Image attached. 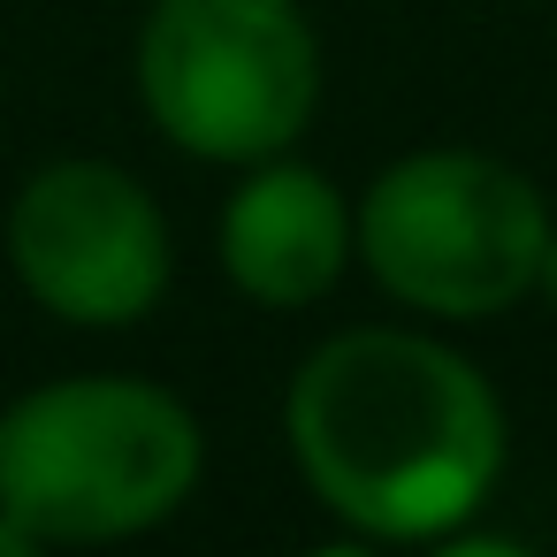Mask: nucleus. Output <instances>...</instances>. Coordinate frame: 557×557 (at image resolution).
<instances>
[{"mask_svg":"<svg viewBox=\"0 0 557 557\" xmlns=\"http://www.w3.org/2000/svg\"><path fill=\"white\" fill-rule=\"evenodd\" d=\"M542 298H549V313H557V230H549V252H542V283H534Z\"/></svg>","mask_w":557,"mask_h":557,"instance_id":"nucleus-9","label":"nucleus"},{"mask_svg":"<svg viewBox=\"0 0 557 557\" xmlns=\"http://www.w3.org/2000/svg\"><path fill=\"white\" fill-rule=\"evenodd\" d=\"M428 557H534L527 542H511V534H443V542H428Z\"/></svg>","mask_w":557,"mask_h":557,"instance_id":"nucleus-7","label":"nucleus"},{"mask_svg":"<svg viewBox=\"0 0 557 557\" xmlns=\"http://www.w3.org/2000/svg\"><path fill=\"white\" fill-rule=\"evenodd\" d=\"M0 92H9V70H0Z\"/></svg>","mask_w":557,"mask_h":557,"instance_id":"nucleus-11","label":"nucleus"},{"mask_svg":"<svg viewBox=\"0 0 557 557\" xmlns=\"http://www.w3.org/2000/svg\"><path fill=\"white\" fill-rule=\"evenodd\" d=\"M54 542L39 534V527H24L16 511H0V557H47Z\"/></svg>","mask_w":557,"mask_h":557,"instance_id":"nucleus-8","label":"nucleus"},{"mask_svg":"<svg viewBox=\"0 0 557 557\" xmlns=\"http://www.w3.org/2000/svg\"><path fill=\"white\" fill-rule=\"evenodd\" d=\"M298 557H374V542L359 534V542H321V549H298Z\"/></svg>","mask_w":557,"mask_h":557,"instance_id":"nucleus-10","label":"nucleus"},{"mask_svg":"<svg viewBox=\"0 0 557 557\" xmlns=\"http://www.w3.org/2000/svg\"><path fill=\"white\" fill-rule=\"evenodd\" d=\"M199 473V412L146 374H54L0 412V511L54 549H108L169 527Z\"/></svg>","mask_w":557,"mask_h":557,"instance_id":"nucleus-2","label":"nucleus"},{"mask_svg":"<svg viewBox=\"0 0 557 557\" xmlns=\"http://www.w3.org/2000/svg\"><path fill=\"white\" fill-rule=\"evenodd\" d=\"M549 199L496 153L428 146L359 191V268L428 321H488L534 298Z\"/></svg>","mask_w":557,"mask_h":557,"instance_id":"nucleus-3","label":"nucleus"},{"mask_svg":"<svg viewBox=\"0 0 557 557\" xmlns=\"http://www.w3.org/2000/svg\"><path fill=\"white\" fill-rule=\"evenodd\" d=\"M214 260L237 298H252L268 313H298V306L329 298L344 283V268L359 260V199H344L336 176H321L290 153L252 161L245 184L222 199Z\"/></svg>","mask_w":557,"mask_h":557,"instance_id":"nucleus-6","label":"nucleus"},{"mask_svg":"<svg viewBox=\"0 0 557 557\" xmlns=\"http://www.w3.org/2000/svg\"><path fill=\"white\" fill-rule=\"evenodd\" d=\"M131 70L153 131L214 169L290 153L321 108V39L298 0H153Z\"/></svg>","mask_w":557,"mask_h":557,"instance_id":"nucleus-4","label":"nucleus"},{"mask_svg":"<svg viewBox=\"0 0 557 557\" xmlns=\"http://www.w3.org/2000/svg\"><path fill=\"white\" fill-rule=\"evenodd\" d=\"M298 481L367 542H443L504 481L496 382L428 329H336L283 389Z\"/></svg>","mask_w":557,"mask_h":557,"instance_id":"nucleus-1","label":"nucleus"},{"mask_svg":"<svg viewBox=\"0 0 557 557\" xmlns=\"http://www.w3.org/2000/svg\"><path fill=\"white\" fill-rule=\"evenodd\" d=\"M9 268L70 329H131L169 298L176 237L161 199L115 161H47L9 199Z\"/></svg>","mask_w":557,"mask_h":557,"instance_id":"nucleus-5","label":"nucleus"}]
</instances>
